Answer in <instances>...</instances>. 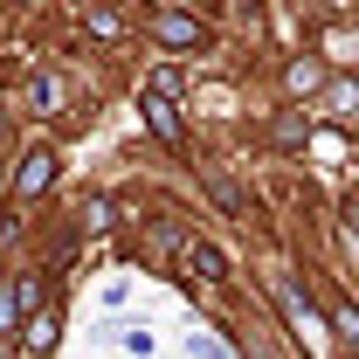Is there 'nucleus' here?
<instances>
[{"mask_svg": "<svg viewBox=\"0 0 359 359\" xmlns=\"http://www.w3.org/2000/svg\"><path fill=\"white\" fill-rule=\"evenodd\" d=\"M48 173H55V159H48V152H28V159L14 166V201H35L48 187Z\"/></svg>", "mask_w": 359, "mask_h": 359, "instance_id": "4", "label": "nucleus"}, {"mask_svg": "<svg viewBox=\"0 0 359 359\" xmlns=\"http://www.w3.org/2000/svg\"><path fill=\"white\" fill-rule=\"evenodd\" d=\"M332 332H339V339L353 346V359H359V311L353 304H332Z\"/></svg>", "mask_w": 359, "mask_h": 359, "instance_id": "9", "label": "nucleus"}, {"mask_svg": "<svg viewBox=\"0 0 359 359\" xmlns=\"http://www.w3.org/2000/svg\"><path fill=\"white\" fill-rule=\"evenodd\" d=\"M276 297H283V311H290V325H297V332H304V339H325V318H318L311 304H304V290H297V283H290V276H283V283H276Z\"/></svg>", "mask_w": 359, "mask_h": 359, "instance_id": "3", "label": "nucleus"}, {"mask_svg": "<svg viewBox=\"0 0 359 359\" xmlns=\"http://www.w3.org/2000/svg\"><path fill=\"white\" fill-rule=\"evenodd\" d=\"M187 263L201 269V276H208V283H228V263H222V249H215V242H201V235H194V242H187Z\"/></svg>", "mask_w": 359, "mask_h": 359, "instance_id": "5", "label": "nucleus"}, {"mask_svg": "<svg viewBox=\"0 0 359 359\" xmlns=\"http://www.w3.org/2000/svg\"><path fill=\"white\" fill-rule=\"evenodd\" d=\"M48 339H55V311H48V304H42V311L28 318V346H35V353H42Z\"/></svg>", "mask_w": 359, "mask_h": 359, "instance_id": "10", "label": "nucleus"}, {"mask_svg": "<svg viewBox=\"0 0 359 359\" xmlns=\"http://www.w3.org/2000/svg\"><path fill=\"white\" fill-rule=\"evenodd\" d=\"M28 97H35V111H42V118H55V111H62V83H55L48 69H35V83H28Z\"/></svg>", "mask_w": 359, "mask_h": 359, "instance_id": "7", "label": "nucleus"}, {"mask_svg": "<svg viewBox=\"0 0 359 359\" xmlns=\"http://www.w3.org/2000/svg\"><path fill=\"white\" fill-rule=\"evenodd\" d=\"M187 353H194V359H222V339H208V332H194V339H187Z\"/></svg>", "mask_w": 359, "mask_h": 359, "instance_id": "12", "label": "nucleus"}, {"mask_svg": "<svg viewBox=\"0 0 359 359\" xmlns=\"http://www.w3.org/2000/svg\"><path fill=\"white\" fill-rule=\"evenodd\" d=\"M14 311H21V318L42 311V283H35V276H21V283H14Z\"/></svg>", "mask_w": 359, "mask_h": 359, "instance_id": "11", "label": "nucleus"}, {"mask_svg": "<svg viewBox=\"0 0 359 359\" xmlns=\"http://www.w3.org/2000/svg\"><path fill=\"white\" fill-rule=\"evenodd\" d=\"M152 35H159L166 48H201V42H208V28H201L194 14H159V21H152Z\"/></svg>", "mask_w": 359, "mask_h": 359, "instance_id": "2", "label": "nucleus"}, {"mask_svg": "<svg viewBox=\"0 0 359 359\" xmlns=\"http://www.w3.org/2000/svg\"><path fill=\"white\" fill-rule=\"evenodd\" d=\"M325 111H332V118H359V83H346V76L325 83Z\"/></svg>", "mask_w": 359, "mask_h": 359, "instance_id": "6", "label": "nucleus"}, {"mask_svg": "<svg viewBox=\"0 0 359 359\" xmlns=\"http://www.w3.org/2000/svg\"><path fill=\"white\" fill-rule=\"evenodd\" d=\"M290 90H297V97L325 90V62H290Z\"/></svg>", "mask_w": 359, "mask_h": 359, "instance_id": "8", "label": "nucleus"}, {"mask_svg": "<svg viewBox=\"0 0 359 359\" xmlns=\"http://www.w3.org/2000/svg\"><path fill=\"white\" fill-rule=\"evenodd\" d=\"M145 125L166 145H187V132H180V69H152L145 76Z\"/></svg>", "mask_w": 359, "mask_h": 359, "instance_id": "1", "label": "nucleus"}]
</instances>
